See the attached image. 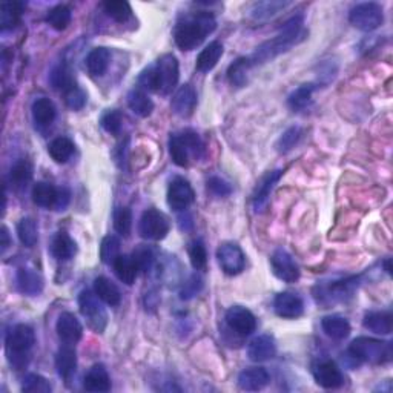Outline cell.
I'll use <instances>...</instances> for the list:
<instances>
[{
    "mask_svg": "<svg viewBox=\"0 0 393 393\" xmlns=\"http://www.w3.org/2000/svg\"><path fill=\"white\" fill-rule=\"evenodd\" d=\"M306 36H308V31L304 29V17L298 14L289 18L273 39L261 43V45L255 49V53L249 57L252 66L263 65L266 62L278 57L280 54L288 53L290 48L301 43L306 39Z\"/></svg>",
    "mask_w": 393,
    "mask_h": 393,
    "instance_id": "cell-1",
    "label": "cell"
},
{
    "mask_svg": "<svg viewBox=\"0 0 393 393\" xmlns=\"http://www.w3.org/2000/svg\"><path fill=\"white\" fill-rule=\"evenodd\" d=\"M217 22L211 12H195L194 16L186 17L183 22H178L174 29V40L183 51H192L202 45L206 37L214 33Z\"/></svg>",
    "mask_w": 393,
    "mask_h": 393,
    "instance_id": "cell-2",
    "label": "cell"
},
{
    "mask_svg": "<svg viewBox=\"0 0 393 393\" xmlns=\"http://www.w3.org/2000/svg\"><path fill=\"white\" fill-rule=\"evenodd\" d=\"M36 344V334L33 327L27 324H17L11 327L6 334L5 349L10 364L16 370H22L28 366L31 358V351Z\"/></svg>",
    "mask_w": 393,
    "mask_h": 393,
    "instance_id": "cell-3",
    "label": "cell"
},
{
    "mask_svg": "<svg viewBox=\"0 0 393 393\" xmlns=\"http://www.w3.org/2000/svg\"><path fill=\"white\" fill-rule=\"evenodd\" d=\"M349 357L355 360V363H369V364H385L390 363L393 357L392 342L381 341L369 336H358L349 346Z\"/></svg>",
    "mask_w": 393,
    "mask_h": 393,
    "instance_id": "cell-4",
    "label": "cell"
},
{
    "mask_svg": "<svg viewBox=\"0 0 393 393\" xmlns=\"http://www.w3.org/2000/svg\"><path fill=\"white\" fill-rule=\"evenodd\" d=\"M361 282H363L361 275L332 280V282H321L314 288V298L318 304L329 308V306L352 298L361 286Z\"/></svg>",
    "mask_w": 393,
    "mask_h": 393,
    "instance_id": "cell-5",
    "label": "cell"
},
{
    "mask_svg": "<svg viewBox=\"0 0 393 393\" xmlns=\"http://www.w3.org/2000/svg\"><path fill=\"white\" fill-rule=\"evenodd\" d=\"M170 152L172 161L180 167L189 166L192 159H202L204 154V143L194 131L186 129L178 134H172L170 139Z\"/></svg>",
    "mask_w": 393,
    "mask_h": 393,
    "instance_id": "cell-6",
    "label": "cell"
},
{
    "mask_svg": "<svg viewBox=\"0 0 393 393\" xmlns=\"http://www.w3.org/2000/svg\"><path fill=\"white\" fill-rule=\"evenodd\" d=\"M349 22H351L355 28L364 31V33H370V31H375L383 25L384 12L378 3H360L351 10Z\"/></svg>",
    "mask_w": 393,
    "mask_h": 393,
    "instance_id": "cell-7",
    "label": "cell"
},
{
    "mask_svg": "<svg viewBox=\"0 0 393 393\" xmlns=\"http://www.w3.org/2000/svg\"><path fill=\"white\" fill-rule=\"evenodd\" d=\"M98 299L100 298L96 294H92L91 290H83L79 295V308L80 314L88 321V326L94 332L102 334L106 329V324H108V314H106L105 308Z\"/></svg>",
    "mask_w": 393,
    "mask_h": 393,
    "instance_id": "cell-8",
    "label": "cell"
},
{
    "mask_svg": "<svg viewBox=\"0 0 393 393\" xmlns=\"http://www.w3.org/2000/svg\"><path fill=\"white\" fill-rule=\"evenodd\" d=\"M170 220L167 217L157 209H146L141 214V218L139 221V234L145 240L151 241H160L166 239V235L170 234Z\"/></svg>",
    "mask_w": 393,
    "mask_h": 393,
    "instance_id": "cell-9",
    "label": "cell"
},
{
    "mask_svg": "<svg viewBox=\"0 0 393 393\" xmlns=\"http://www.w3.org/2000/svg\"><path fill=\"white\" fill-rule=\"evenodd\" d=\"M154 66L159 79V92L163 96L171 94L180 79V68L177 57L172 54H165L161 55Z\"/></svg>",
    "mask_w": 393,
    "mask_h": 393,
    "instance_id": "cell-10",
    "label": "cell"
},
{
    "mask_svg": "<svg viewBox=\"0 0 393 393\" xmlns=\"http://www.w3.org/2000/svg\"><path fill=\"white\" fill-rule=\"evenodd\" d=\"M217 260L226 275H239L245 271L246 255L236 243H223L217 251Z\"/></svg>",
    "mask_w": 393,
    "mask_h": 393,
    "instance_id": "cell-11",
    "label": "cell"
},
{
    "mask_svg": "<svg viewBox=\"0 0 393 393\" xmlns=\"http://www.w3.org/2000/svg\"><path fill=\"white\" fill-rule=\"evenodd\" d=\"M312 373L318 385L323 389H338L344 384V377H342L341 369L336 366L335 361L329 358H323L316 361L312 367Z\"/></svg>",
    "mask_w": 393,
    "mask_h": 393,
    "instance_id": "cell-12",
    "label": "cell"
},
{
    "mask_svg": "<svg viewBox=\"0 0 393 393\" xmlns=\"http://www.w3.org/2000/svg\"><path fill=\"white\" fill-rule=\"evenodd\" d=\"M195 192L183 177H176L167 188V204L176 212H185L194 203Z\"/></svg>",
    "mask_w": 393,
    "mask_h": 393,
    "instance_id": "cell-13",
    "label": "cell"
},
{
    "mask_svg": "<svg viewBox=\"0 0 393 393\" xmlns=\"http://www.w3.org/2000/svg\"><path fill=\"white\" fill-rule=\"evenodd\" d=\"M273 275L284 283H295L299 278V267L292 255L284 249H277L271 257Z\"/></svg>",
    "mask_w": 393,
    "mask_h": 393,
    "instance_id": "cell-14",
    "label": "cell"
},
{
    "mask_svg": "<svg viewBox=\"0 0 393 393\" xmlns=\"http://www.w3.org/2000/svg\"><path fill=\"white\" fill-rule=\"evenodd\" d=\"M226 324L236 335L249 336L257 329V318L243 306H232L226 312Z\"/></svg>",
    "mask_w": 393,
    "mask_h": 393,
    "instance_id": "cell-15",
    "label": "cell"
},
{
    "mask_svg": "<svg viewBox=\"0 0 393 393\" xmlns=\"http://www.w3.org/2000/svg\"><path fill=\"white\" fill-rule=\"evenodd\" d=\"M282 176L283 170H273L267 172L266 176L260 180L252 195V206L255 212H263L266 209V206L271 200L272 191L275 188V185L280 182Z\"/></svg>",
    "mask_w": 393,
    "mask_h": 393,
    "instance_id": "cell-16",
    "label": "cell"
},
{
    "mask_svg": "<svg viewBox=\"0 0 393 393\" xmlns=\"http://www.w3.org/2000/svg\"><path fill=\"white\" fill-rule=\"evenodd\" d=\"M273 310L280 318L286 320H295L299 318L304 312V303L297 294L292 292H282L273 299Z\"/></svg>",
    "mask_w": 393,
    "mask_h": 393,
    "instance_id": "cell-17",
    "label": "cell"
},
{
    "mask_svg": "<svg viewBox=\"0 0 393 393\" xmlns=\"http://www.w3.org/2000/svg\"><path fill=\"white\" fill-rule=\"evenodd\" d=\"M55 330H57L59 338L64 341L65 344H76L83 335L82 324H80L77 316L71 314V312L60 314L57 324H55Z\"/></svg>",
    "mask_w": 393,
    "mask_h": 393,
    "instance_id": "cell-18",
    "label": "cell"
},
{
    "mask_svg": "<svg viewBox=\"0 0 393 393\" xmlns=\"http://www.w3.org/2000/svg\"><path fill=\"white\" fill-rule=\"evenodd\" d=\"M277 355V342L271 335H260L247 346V357L255 363L269 361Z\"/></svg>",
    "mask_w": 393,
    "mask_h": 393,
    "instance_id": "cell-19",
    "label": "cell"
},
{
    "mask_svg": "<svg viewBox=\"0 0 393 393\" xmlns=\"http://www.w3.org/2000/svg\"><path fill=\"white\" fill-rule=\"evenodd\" d=\"M55 369H57L59 377L68 384L76 375L77 370V353L72 344H65L59 349L55 355Z\"/></svg>",
    "mask_w": 393,
    "mask_h": 393,
    "instance_id": "cell-20",
    "label": "cell"
},
{
    "mask_svg": "<svg viewBox=\"0 0 393 393\" xmlns=\"http://www.w3.org/2000/svg\"><path fill=\"white\" fill-rule=\"evenodd\" d=\"M172 111L180 117H189L197 106V92L194 86L186 83L180 86L178 91L172 97Z\"/></svg>",
    "mask_w": 393,
    "mask_h": 393,
    "instance_id": "cell-21",
    "label": "cell"
},
{
    "mask_svg": "<svg viewBox=\"0 0 393 393\" xmlns=\"http://www.w3.org/2000/svg\"><path fill=\"white\" fill-rule=\"evenodd\" d=\"M271 381V375L265 367H249L239 375V388L246 392H258Z\"/></svg>",
    "mask_w": 393,
    "mask_h": 393,
    "instance_id": "cell-22",
    "label": "cell"
},
{
    "mask_svg": "<svg viewBox=\"0 0 393 393\" xmlns=\"http://www.w3.org/2000/svg\"><path fill=\"white\" fill-rule=\"evenodd\" d=\"M17 289L22 292L23 295L28 297H37L42 294L43 290V278L39 272H36L33 269H28V267H21L17 271Z\"/></svg>",
    "mask_w": 393,
    "mask_h": 393,
    "instance_id": "cell-23",
    "label": "cell"
},
{
    "mask_svg": "<svg viewBox=\"0 0 393 393\" xmlns=\"http://www.w3.org/2000/svg\"><path fill=\"white\" fill-rule=\"evenodd\" d=\"M83 388L85 390L94 393H105L111 390V379L103 364H96L91 367L85 375Z\"/></svg>",
    "mask_w": 393,
    "mask_h": 393,
    "instance_id": "cell-24",
    "label": "cell"
},
{
    "mask_svg": "<svg viewBox=\"0 0 393 393\" xmlns=\"http://www.w3.org/2000/svg\"><path fill=\"white\" fill-rule=\"evenodd\" d=\"M321 327L324 334L330 336L332 340L341 341L346 340L351 335V324L341 315H329L321 320Z\"/></svg>",
    "mask_w": 393,
    "mask_h": 393,
    "instance_id": "cell-25",
    "label": "cell"
},
{
    "mask_svg": "<svg viewBox=\"0 0 393 393\" xmlns=\"http://www.w3.org/2000/svg\"><path fill=\"white\" fill-rule=\"evenodd\" d=\"M111 62V51L108 48L98 46L91 49L90 54L86 55V70L94 77H100L108 71Z\"/></svg>",
    "mask_w": 393,
    "mask_h": 393,
    "instance_id": "cell-26",
    "label": "cell"
},
{
    "mask_svg": "<svg viewBox=\"0 0 393 393\" xmlns=\"http://www.w3.org/2000/svg\"><path fill=\"white\" fill-rule=\"evenodd\" d=\"M31 112H33V118L39 128L51 126L53 122L55 120V114H57L54 103L46 97L37 98L33 103Z\"/></svg>",
    "mask_w": 393,
    "mask_h": 393,
    "instance_id": "cell-27",
    "label": "cell"
},
{
    "mask_svg": "<svg viewBox=\"0 0 393 393\" xmlns=\"http://www.w3.org/2000/svg\"><path fill=\"white\" fill-rule=\"evenodd\" d=\"M117 278L126 286L134 284L137 275H139V267L133 258V255H118L112 263Z\"/></svg>",
    "mask_w": 393,
    "mask_h": 393,
    "instance_id": "cell-28",
    "label": "cell"
},
{
    "mask_svg": "<svg viewBox=\"0 0 393 393\" xmlns=\"http://www.w3.org/2000/svg\"><path fill=\"white\" fill-rule=\"evenodd\" d=\"M51 254L55 260L68 261L77 252V245L66 232H59L51 241Z\"/></svg>",
    "mask_w": 393,
    "mask_h": 393,
    "instance_id": "cell-29",
    "label": "cell"
},
{
    "mask_svg": "<svg viewBox=\"0 0 393 393\" xmlns=\"http://www.w3.org/2000/svg\"><path fill=\"white\" fill-rule=\"evenodd\" d=\"M223 55V45L220 42H211L202 53L198 54L195 68L200 72H209L217 66Z\"/></svg>",
    "mask_w": 393,
    "mask_h": 393,
    "instance_id": "cell-30",
    "label": "cell"
},
{
    "mask_svg": "<svg viewBox=\"0 0 393 393\" xmlns=\"http://www.w3.org/2000/svg\"><path fill=\"white\" fill-rule=\"evenodd\" d=\"M363 326L377 335H390L392 314L390 312H369L364 315Z\"/></svg>",
    "mask_w": 393,
    "mask_h": 393,
    "instance_id": "cell-31",
    "label": "cell"
},
{
    "mask_svg": "<svg viewBox=\"0 0 393 393\" xmlns=\"http://www.w3.org/2000/svg\"><path fill=\"white\" fill-rule=\"evenodd\" d=\"M288 6H290V2H257L249 10V17L255 22H266L275 17L278 12L284 11Z\"/></svg>",
    "mask_w": 393,
    "mask_h": 393,
    "instance_id": "cell-32",
    "label": "cell"
},
{
    "mask_svg": "<svg viewBox=\"0 0 393 393\" xmlns=\"http://www.w3.org/2000/svg\"><path fill=\"white\" fill-rule=\"evenodd\" d=\"M252 64L249 57L236 59L228 70V80L229 83L235 88H243L249 82V71H251Z\"/></svg>",
    "mask_w": 393,
    "mask_h": 393,
    "instance_id": "cell-33",
    "label": "cell"
},
{
    "mask_svg": "<svg viewBox=\"0 0 393 393\" xmlns=\"http://www.w3.org/2000/svg\"><path fill=\"white\" fill-rule=\"evenodd\" d=\"M25 5L22 2H3L0 5V29L8 31L21 22Z\"/></svg>",
    "mask_w": 393,
    "mask_h": 393,
    "instance_id": "cell-34",
    "label": "cell"
},
{
    "mask_svg": "<svg viewBox=\"0 0 393 393\" xmlns=\"http://www.w3.org/2000/svg\"><path fill=\"white\" fill-rule=\"evenodd\" d=\"M94 294L102 299L103 303L109 306H118L120 304V290L117 286L106 277H98L94 280Z\"/></svg>",
    "mask_w": 393,
    "mask_h": 393,
    "instance_id": "cell-35",
    "label": "cell"
},
{
    "mask_svg": "<svg viewBox=\"0 0 393 393\" xmlns=\"http://www.w3.org/2000/svg\"><path fill=\"white\" fill-rule=\"evenodd\" d=\"M128 106L129 109L134 112L135 116L139 117H149L152 114L154 111V103L152 100L149 98V96L146 94L143 90H133L128 94Z\"/></svg>",
    "mask_w": 393,
    "mask_h": 393,
    "instance_id": "cell-36",
    "label": "cell"
},
{
    "mask_svg": "<svg viewBox=\"0 0 393 393\" xmlns=\"http://www.w3.org/2000/svg\"><path fill=\"white\" fill-rule=\"evenodd\" d=\"M33 178V166L28 160L21 159L12 165L10 171V182L17 191L25 189Z\"/></svg>",
    "mask_w": 393,
    "mask_h": 393,
    "instance_id": "cell-37",
    "label": "cell"
},
{
    "mask_svg": "<svg viewBox=\"0 0 393 393\" xmlns=\"http://www.w3.org/2000/svg\"><path fill=\"white\" fill-rule=\"evenodd\" d=\"M74 151H76V148H74V143L68 139V137H57V139H54L48 146L49 157H51L55 163H66V161L72 157Z\"/></svg>",
    "mask_w": 393,
    "mask_h": 393,
    "instance_id": "cell-38",
    "label": "cell"
},
{
    "mask_svg": "<svg viewBox=\"0 0 393 393\" xmlns=\"http://www.w3.org/2000/svg\"><path fill=\"white\" fill-rule=\"evenodd\" d=\"M315 90H316L315 83H304L301 86H298L288 98L289 108L294 112H299L308 108L312 102V96H314Z\"/></svg>",
    "mask_w": 393,
    "mask_h": 393,
    "instance_id": "cell-39",
    "label": "cell"
},
{
    "mask_svg": "<svg viewBox=\"0 0 393 393\" xmlns=\"http://www.w3.org/2000/svg\"><path fill=\"white\" fill-rule=\"evenodd\" d=\"M49 82H51L54 90H59L65 94L68 90L76 86V80L72 77V72L65 64H59L53 68L51 74H49Z\"/></svg>",
    "mask_w": 393,
    "mask_h": 393,
    "instance_id": "cell-40",
    "label": "cell"
},
{
    "mask_svg": "<svg viewBox=\"0 0 393 393\" xmlns=\"http://www.w3.org/2000/svg\"><path fill=\"white\" fill-rule=\"evenodd\" d=\"M17 236L25 247H34L39 241V229L34 218L25 217L17 223Z\"/></svg>",
    "mask_w": 393,
    "mask_h": 393,
    "instance_id": "cell-41",
    "label": "cell"
},
{
    "mask_svg": "<svg viewBox=\"0 0 393 393\" xmlns=\"http://www.w3.org/2000/svg\"><path fill=\"white\" fill-rule=\"evenodd\" d=\"M59 189L54 188L51 183L40 182L34 185L33 188V202L40 208H54L55 200H57Z\"/></svg>",
    "mask_w": 393,
    "mask_h": 393,
    "instance_id": "cell-42",
    "label": "cell"
},
{
    "mask_svg": "<svg viewBox=\"0 0 393 393\" xmlns=\"http://www.w3.org/2000/svg\"><path fill=\"white\" fill-rule=\"evenodd\" d=\"M72 18V12L71 8L66 5H57L54 6L53 10H49L48 16H46V22L49 23V27L57 29V31H64L68 28V25L71 23Z\"/></svg>",
    "mask_w": 393,
    "mask_h": 393,
    "instance_id": "cell-43",
    "label": "cell"
},
{
    "mask_svg": "<svg viewBox=\"0 0 393 393\" xmlns=\"http://www.w3.org/2000/svg\"><path fill=\"white\" fill-rule=\"evenodd\" d=\"M103 10L112 21L118 23L128 22L133 17V10L128 2H122V0H111V2H103Z\"/></svg>",
    "mask_w": 393,
    "mask_h": 393,
    "instance_id": "cell-44",
    "label": "cell"
},
{
    "mask_svg": "<svg viewBox=\"0 0 393 393\" xmlns=\"http://www.w3.org/2000/svg\"><path fill=\"white\" fill-rule=\"evenodd\" d=\"M301 135H303V131L298 126H292L289 129H286L277 141V146H275L277 151L280 154H288L289 151H292V149L295 148L299 139H301Z\"/></svg>",
    "mask_w": 393,
    "mask_h": 393,
    "instance_id": "cell-45",
    "label": "cell"
},
{
    "mask_svg": "<svg viewBox=\"0 0 393 393\" xmlns=\"http://www.w3.org/2000/svg\"><path fill=\"white\" fill-rule=\"evenodd\" d=\"M120 252V241H118L117 236L108 235L105 236L102 241V246H100V258L105 265H112L114 260L118 257Z\"/></svg>",
    "mask_w": 393,
    "mask_h": 393,
    "instance_id": "cell-46",
    "label": "cell"
},
{
    "mask_svg": "<svg viewBox=\"0 0 393 393\" xmlns=\"http://www.w3.org/2000/svg\"><path fill=\"white\" fill-rule=\"evenodd\" d=\"M22 390L27 393H49L53 388L46 378L37 375V373H29L23 379Z\"/></svg>",
    "mask_w": 393,
    "mask_h": 393,
    "instance_id": "cell-47",
    "label": "cell"
},
{
    "mask_svg": "<svg viewBox=\"0 0 393 393\" xmlns=\"http://www.w3.org/2000/svg\"><path fill=\"white\" fill-rule=\"evenodd\" d=\"M114 229L122 236H129L133 229V214L129 208H117L114 211Z\"/></svg>",
    "mask_w": 393,
    "mask_h": 393,
    "instance_id": "cell-48",
    "label": "cell"
},
{
    "mask_svg": "<svg viewBox=\"0 0 393 393\" xmlns=\"http://www.w3.org/2000/svg\"><path fill=\"white\" fill-rule=\"evenodd\" d=\"M191 265L195 271H204L208 266V252H206L204 243L202 240H195L189 247Z\"/></svg>",
    "mask_w": 393,
    "mask_h": 393,
    "instance_id": "cell-49",
    "label": "cell"
},
{
    "mask_svg": "<svg viewBox=\"0 0 393 393\" xmlns=\"http://www.w3.org/2000/svg\"><path fill=\"white\" fill-rule=\"evenodd\" d=\"M133 258L137 263V267H139V271L141 272H149L152 269V266L155 263V255L154 251L151 247L148 246H140L137 247L134 254H133Z\"/></svg>",
    "mask_w": 393,
    "mask_h": 393,
    "instance_id": "cell-50",
    "label": "cell"
},
{
    "mask_svg": "<svg viewBox=\"0 0 393 393\" xmlns=\"http://www.w3.org/2000/svg\"><path fill=\"white\" fill-rule=\"evenodd\" d=\"M122 123H123L122 112L117 109L106 111L102 116V118H100V124H102V128L106 131V133L112 134V135H117L118 133H120Z\"/></svg>",
    "mask_w": 393,
    "mask_h": 393,
    "instance_id": "cell-51",
    "label": "cell"
},
{
    "mask_svg": "<svg viewBox=\"0 0 393 393\" xmlns=\"http://www.w3.org/2000/svg\"><path fill=\"white\" fill-rule=\"evenodd\" d=\"M65 102L71 109L79 111L86 105V92L80 86H72L71 90L65 92Z\"/></svg>",
    "mask_w": 393,
    "mask_h": 393,
    "instance_id": "cell-52",
    "label": "cell"
},
{
    "mask_svg": "<svg viewBox=\"0 0 393 393\" xmlns=\"http://www.w3.org/2000/svg\"><path fill=\"white\" fill-rule=\"evenodd\" d=\"M208 189L215 197H228L232 194V186H230L226 180L220 177H211L208 180Z\"/></svg>",
    "mask_w": 393,
    "mask_h": 393,
    "instance_id": "cell-53",
    "label": "cell"
},
{
    "mask_svg": "<svg viewBox=\"0 0 393 393\" xmlns=\"http://www.w3.org/2000/svg\"><path fill=\"white\" fill-rule=\"evenodd\" d=\"M203 288V282H202V278L197 277V275H192L189 278V282H186L185 286H183V289L182 292H180V297H182V299H191V298H194L200 290H202Z\"/></svg>",
    "mask_w": 393,
    "mask_h": 393,
    "instance_id": "cell-54",
    "label": "cell"
},
{
    "mask_svg": "<svg viewBox=\"0 0 393 393\" xmlns=\"http://www.w3.org/2000/svg\"><path fill=\"white\" fill-rule=\"evenodd\" d=\"M71 202V192L66 188H60L57 192V200H55V211H65L66 206Z\"/></svg>",
    "mask_w": 393,
    "mask_h": 393,
    "instance_id": "cell-55",
    "label": "cell"
},
{
    "mask_svg": "<svg viewBox=\"0 0 393 393\" xmlns=\"http://www.w3.org/2000/svg\"><path fill=\"white\" fill-rule=\"evenodd\" d=\"M0 236H2V243H0V246H2V252H5L10 246V234H8V229H6L5 226L2 228V234H0Z\"/></svg>",
    "mask_w": 393,
    "mask_h": 393,
    "instance_id": "cell-56",
    "label": "cell"
}]
</instances>
